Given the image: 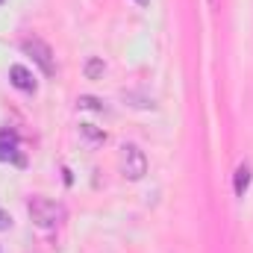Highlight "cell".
Wrapping results in <instances>:
<instances>
[{
	"label": "cell",
	"mask_w": 253,
	"mask_h": 253,
	"mask_svg": "<svg viewBox=\"0 0 253 253\" xmlns=\"http://www.w3.org/2000/svg\"><path fill=\"white\" fill-rule=\"evenodd\" d=\"M27 212L42 230H53L65 221V206L56 203V200H47V197H33L27 203Z\"/></svg>",
	"instance_id": "obj_1"
},
{
	"label": "cell",
	"mask_w": 253,
	"mask_h": 253,
	"mask_svg": "<svg viewBox=\"0 0 253 253\" xmlns=\"http://www.w3.org/2000/svg\"><path fill=\"white\" fill-rule=\"evenodd\" d=\"M21 47H24V53L33 59V62L42 68V74L44 77H53L56 74V62H53V50H50V44L47 42H42V39H24L21 42Z\"/></svg>",
	"instance_id": "obj_2"
},
{
	"label": "cell",
	"mask_w": 253,
	"mask_h": 253,
	"mask_svg": "<svg viewBox=\"0 0 253 253\" xmlns=\"http://www.w3.org/2000/svg\"><path fill=\"white\" fill-rule=\"evenodd\" d=\"M121 171H124L126 180H141L147 174V156L141 147H135V144L121 147Z\"/></svg>",
	"instance_id": "obj_3"
},
{
	"label": "cell",
	"mask_w": 253,
	"mask_h": 253,
	"mask_svg": "<svg viewBox=\"0 0 253 253\" xmlns=\"http://www.w3.org/2000/svg\"><path fill=\"white\" fill-rule=\"evenodd\" d=\"M9 80H12V85L21 88V91H36V77H33L24 65H12V68H9Z\"/></svg>",
	"instance_id": "obj_4"
},
{
	"label": "cell",
	"mask_w": 253,
	"mask_h": 253,
	"mask_svg": "<svg viewBox=\"0 0 253 253\" xmlns=\"http://www.w3.org/2000/svg\"><path fill=\"white\" fill-rule=\"evenodd\" d=\"M248 186H251V165H239L236 168V194L245 197Z\"/></svg>",
	"instance_id": "obj_5"
},
{
	"label": "cell",
	"mask_w": 253,
	"mask_h": 253,
	"mask_svg": "<svg viewBox=\"0 0 253 253\" xmlns=\"http://www.w3.org/2000/svg\"><path fill=\"white\" fill-rule=\"evenodd\" d=\"M100 74H103V59H88L85 62V77L88 80H97Z\"/></svg>",
	"instance_id": "obj_6"
},
{
	"label": "cell",
	"mask_w": 253,
	"mask_h": 253,
	"mask_svg": "<svg viewBox=\"0 0 253 253\" xmlns=\"http://www.w3.org/2000/svg\"><path fill=\"white\" fill-rule=\"evenodd\" d=\"M80 132H83V135H88L91 141H106V132L94 129V124H83V126H80Z\"/></svg>",
	"instance_id": "obj_7"
},
{
	"label": "cell",
	"mask_w": 253,
	"mask_h": 253,
	"mask_svg": "<svg viewBox=\"0 0 253 253\" xmlns=\"http://www.w3.org/2000/svg\"><path fill=\"white\" fill-rule=\"evenodd\" d=\"M0 159H15V138L6 144V138L0 135Z\"/></svg>",
	"instance_id": "obj_8"
},
{
	"label": "cell",
	"mask_w": 253,
	"mask_h": 253,
	"mask_svg": "<svg viewBox=\"0 0 253 253\" xmlns=\"http://www.w3.org/2000/svg\"><path fill=\"white\" fill-rule=\"evenodd\" d=\"M80 106H85V109H103L97 97H80Z\"/></svg>",
	"instance_id": "obj_9"
},
{
	"label": "cell",
	"mask_w": 253,
	"mask_h": 253,
	"mask_svg": "<svg viewBox=\"0 0 253 253\" xmlns=\"http://www.w3.org/2000/svg\"><path fill=\"white\" fill-rule=\"evenodd\" d=\"M9 227H12V218H9V215L0 209V230H9Z\"/></svg>",
	"instance_id": "obj_10"
},
{
	"label": "cell",
	"mask_w": 253,
	"mask_h": 253,
	"mask_svg": "<svg viewBox=\"0 0 253 253\" xmlns=\"http://www.w3.org/2000/svg\"><path fill=\"white\" fill-rule=\"evenodd\" d=\"M135 3H141V6H144V3H147V0H135Z\"/></svg>",
	"instance_id": "obj_11"
},
{
	"label": "cell",
	"mask_w": 253,
	"mask_h": 253,
	"mask_svg": "<svg viewBox=\"0 0 253 253\" xmlns=\"http://www.w3.org/2000/svg\"><path fill=\"white\" fill-rule=\"evenodd\" d=\"M0 3H3V0H0Z\"/></svg>",
	"instance_id": "obj_12"
}]
</instances>
